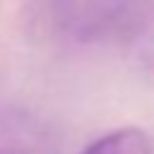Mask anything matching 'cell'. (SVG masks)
<instances>
[{
	"label": "cell",
	"mask_w": 154,
	"mask_h": 154,
	"mask_svg": "<svg viewBox=\"0 0 154 154\" xmlns=\"http://www.w3.org/2000/svg\"><path fill=\"white\" fill-rule=\"evenodd\" d=\"M132 38L140 60L154 70V0H135L132 7Z\"/></svg>",
	"instance_id": "3"
},
{
	"label": "cell",
	"mask_w": 154,
	"mask_h": 154,
	"mask_svg": "<svg viewBox=\"0 0 154 154\" xmlns=\"http://www.w3.org/2000/svg\"><path fill=\"white\" fill-rule=\"evenodd\" d=\"M82 154H154V147L144 130L128 125L101 135Z\"/></svg>",
	"instance_id": "2"
},
{
	"label": "cell",
	"mask_w": 154,
	"mask_h": 154,
	"mask_svg": "<svg viewBox=\"0 0 154 154\" xmlns=\"http://www.w3.org/2000/svg\"><path fill=\"white\" fill-rule=\"evenodd\" d=\"M0 154H36V147L19 128H0Z\"/></svg>",
	"instance_id": "4"
},
{
	"label": "cell",
	"mask_w": 154,
	"mask_h": 154,
	"mask_svg": "<svg viewBox=\"0 0 154 154\" xmlns=\"http://www.w3.org/2000/svg\"><path fill=\"white\" fill-rule=\"evenodd\" d=\"M135 0H58V19L75 41L91 43L130 19Z\"/></svg>",
	"instance_id": "1"
}]
</instances>
